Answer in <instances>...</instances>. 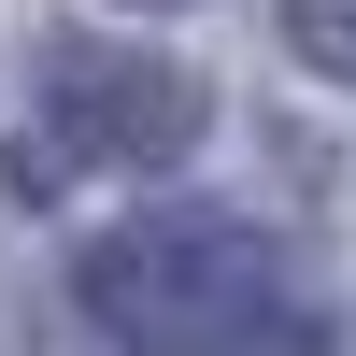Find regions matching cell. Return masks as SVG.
Instances as JSON below:
<instances>
[{
	"label": "cell",
	"mask_w": 356,
	"mask_h": 356,
	"mask_svg": "<svg viewBox=\"0 0 356 356\" xmlns=\"http://www.w3.org/2000/svg\"><path fill=\"white\" fill-rule=\"evenodd\" d=\"M72 300H86V328H100L114 356H257V342H285V243L271 228H243V214H129V228H100V243L72 257Z\"/></svg>",
	"instance_id": "obj_1"
},
{
	"label": "cell",
	"mask_w": 356,
	"mask_h": 356,
	"mask_svg": "<svg viewBox=\"0 0 356 356\" xmlns=\"http://www.w3.org/2000/svg\"><path fill=\"white\" fill-rule=\"evenodd\" d=\"M285 43H300L328 86H356V0H285Z\"/></svg>",
	"instance_id": "obj_3"
},
{
	"label": "cell",
	"mask_w": 356,
	"mask_h": 356,
	"mask_svg": "<svg viewBox=\"0 0 356 356\" xmlns=\"http://www.w3.org/2000/svg\"><path fill=\"white\" fill-rule=\"evenodd\" d=\"M29 114H43V129L15 143V186L43 200L57 171H171L214 100H200V72H171V57H143V43L43 29V43H29Z\"/></svg>",
	"instance_id": "obj_2"
}]
</instances>
